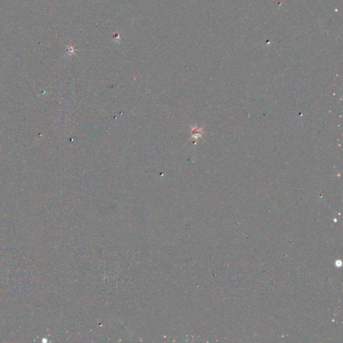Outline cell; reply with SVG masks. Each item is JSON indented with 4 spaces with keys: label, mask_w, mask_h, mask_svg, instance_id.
Masks as SVG:
<instances>
[{
    "label": "cell",
    "mask_w": 343,
    "mask_h": 343,
    "mask_svg": "<svg viewBox=\"0 0 343 343\" xmlns=\"http://www.w3.org/2000/svg\"><path fill=\"white\" fill-rule=\"evenodd\" d=\"M192 137H195V138H197V137H200V135H202V130H201V129L197 128V127H195V128H192Z\"/></svg>",
    "instance_id": "6da1fadb"
}]
</instances>
